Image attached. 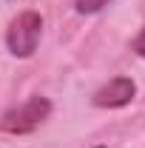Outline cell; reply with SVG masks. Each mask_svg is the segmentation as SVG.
I'll return each mask as SVG.
<instances>
[{
    "instance_id": "cell-1",
    "label": "cell",
    "mask_w": 145,
    "mask_h": 148,
    "mask_svg": "<svg viewBox=\"0 0 145 148\" xmlns=\"http://www.w3.org/2000/svg\"><path fill=\"white\" fill-rule=\"evenodd\" d=\"M40 37H43V17L34 9H26V12H20L17 17L9 23V29H6V46H9V51L14 57L26 60V57H31L37 51Z\"/></svg>"
},
{
    "instance_id": "cell-2",
    "label": "cell",
    "mask_w": 145,
    "mask_h": 148,
    "mask_svg": "<svg viewBox=\"0 0 145 148\" xmlns=\"http://www.w3.org/2000/svg\"><path fill=\"white\" fill-rule=\"evenodd\" d=\"M49 114H51V100L34 94L26 103H20L17 108L6 111L0 117V131H6V134H31L49 120Z\"/></svg>"
},
{
    "instance_id": "cell-3",
    "label": "cell",
    "mask_w": 145,
    "mask_h": 148,
    "mask_svg": "<svg viewBox=\"0 0 145 148\" xmlns=\"http://www.w3.org/2000/svg\"><path fill=\"white\" fill-rule=\"evenodd\" d=\"M137 97V83L131 77H114L103 88H97V94L91 97V103L97 108H122Z\"/></svg>"
},
{
    "instance_id": "cell-4",
    "label": "cell",
    "mask_w": 145,
    "mask_h": 148,
    "mask_svg": "<svg viewBox=\"0 0 145 148\" xmlns=\"http://www.w3.org/2000/svg\"><path fill=\"white\" fill-rule=\"evenodd\" d=\"M108 3L111 0H74V9H77L80 14H97V12H103Z\"/></svg>"
},
{
    "instance_id": "cell-5",
    "label": "cell",
    "mask_w": 145,
    "mask_h": 148,
    "mask_svg": "<svg viewBox=\"0 0 145 148\" xmlns=\"http://www.w3.org/2000/svg\"><path fill=\"white\" fill-rule=\"evenodd\" d=\"M131 51L137 57H145V26H142V32L134 37V43H131Z\"/></svg>"
},
{
    "instance_id": "cell-6",
    "label": "cell",
    "mask_w": 145,
    "mask_h": 148,
    "mask_svg": "<svg viewBox=\"0 0 145 148\" xmlns=\"http://www.w3.org/2000/svg\"><path fill=\"white\" fill-rule=\"evenodd\" d=\"M94 148H105V145H94Z\"/></svg>"
}]
</instances>
